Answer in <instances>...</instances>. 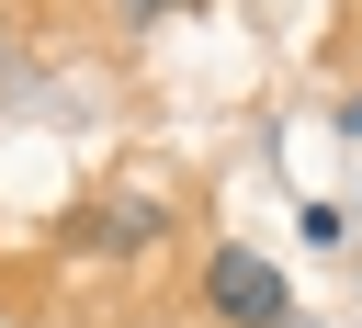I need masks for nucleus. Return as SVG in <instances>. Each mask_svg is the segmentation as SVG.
<instances>
[{
    "label": "nucleus",
    "mask_w": 362,
    "mask_h": 328,
    "mask_svg": "<svg viewBox=\"0 0 362 328\" xmlns=\"http://www.w3.org/2000/svg\"><path fill=\"white\" fill-rule=\"evenodd\" d=\"M328 124H339V136H362V90H351V102H339V113H328Z\"/></svg>",
    "instance_id": "2"
},
{
    "label": "nucleus",
    "mask_w": 362,
    "mask_h": 328,
    "mask_svg": "<svg viewBox=\"0 0 362 328\" xmlns=\"http://www.w3.org/2000/svg\"><path fill=\"white\" fill-rule=\"evenodd\" d=\"M124 11H181V0H124Z\"/></svg>",
    "instance_id": "3"
},
{
    "label": "nucleus",
    "mask_w": 362,
    "mask_h": 328,
    "mask_svg": "<svg viewBox=\"0 0 362 328\" xmlns=\"http://www.w3.org/2000/svg\"><path fill=\"white\" fill-rule=\"evenodd\" d=\"M204 305L226 328H294V283L272 249H204Z\"/></svg>",
    "instance_id": "1"
}]
</instances>
